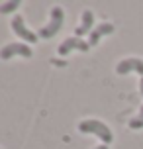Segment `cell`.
Listing matches in <instances>:
<instances>
[{
	"instance_id": "ba28073f",
	"label": "cell",
	"mask_w": 143,
	"mask_h": 149,
	"mask_svg": "<svg viewBox=\"0 0 143 149\" xmlns=\"http://www.w3.org/2000/svg\"><path fill=\"white\" fill-rule=\"evenodd\" d=\"M110 33H114V24H110V22L98 24L96 28L92 30V33L88 36V45H90V47L98 45V41H100L102 37H104V36H110Z\"/></svg>"
},
{
	"instance_id": "5b68a950",
	"label": "cell",
	"mask_w": 143,
	"mask_h": 149,
	"mask_svg": "<svg viewBox=\"0 0 143 149\" xmlns=\"http://www.w3.org/2000/svg\"><path fill=\"white\" fill-rule=\"evenodd\" d=\"M88 51L90 49V45H88V41H83L81 37H67V39H63L59 45V49H57V53H59L61 57H65V55H69L71 51Z\"/></svg>"
},
{
	"instance_id": "8fae6325",
	"label": "cell",
	"mask_w": 143,
	"mask_h": 149,
	"mask_svg": "<svg viewBox=\"0 0 143 149\" xmlns=\"http://www.w3.org/2000/svg\"><path fill=\"white\" fill-rule=\"evenodd\" d=\"M139 90H141V94H143V77H141V81H139Z\"/></svg>"
},
{
	"instance_id": "277c9868",
	"label": "cell",
	"mask_w": 143,
	"mask_h": 149,
	"mask_svg": "<svg viewBox=\"0 0 143 149\" xmlns=\"http://www.w3.org/2000/svg\"><path fill=\"white\" fill-rule=\"evenodd\" d=\"M12 31H14L16 36L20 37V39H24V41H28V43H37V33H33V31L24 24V18L22 16H14L12 18Z\"/></svg>"
},
{
	"instance_id": "7c38bea8",
	"label": "cell",
	"mask_w": 143,
	"mask_h": 149,
	"mask_svg": "<svg viewBox=\"0 0 143 149\" xmlns=\"http://www.w3.org/2000/svg\"><path fill=\"white\" fill-rule=\"evenodd\" d=\"M94 149H108V145H104V143H102V145H98V147H94Z\"/></svg>"
},
{
	"instance_id": "30bf717a",
	"label": "cell",
	"mask_w": 143,
	"mask_h": 149,
	"mask_svg": "<svg viewBox=\"0 0 143 149\" xmlns=\"http://www.w3.org/2000/svg\"><path fill=\"white\" fill-rule=\"evenodd\" d=\"M18 6H20V2H18V0H10V2H4V4H0V14H10V12L18 10Z\"/></svg>"
},
{
	"instance_id": "6da1fadb",
	"label": "cell",
	"mask_w": 143,
	"mask_h": 149,
	"mask_svg": "<svg viewBox=\"0 0 143 149\" xmlns=\"http://www.w3.org/2000/svg\"><path fill=\"white\" fill-rule=\"evenodd\" d=\"M78 132L81 134H88V135H96L98 139H102L104 145L112 143V139H114L110 127L106 126L104 122H100V120H83L78 124Z\"/></svg>"
},
{
	"instance_id": "8992f818",
	"label": "cell",
	"mask_w": 143,
	"mask_h": 149,
	"mask_svg": "<svg viewBox=\"0 0 143 149\" xmlns=\"http://www.w3.org/2000/svg\"><path fill=\"white\" fill-rule=\"evenodd\" d=\"M116 73L118 74H128V73H139L143 77V61L139 57H128V59L120 61L116 65Z\"/></svg>"
},
{
	"instance_id": "7a4b0ae2",
	"label": "cell",
	"mask_w": 143,
	"mask_h": 149,
	"mask_svg": "<svg viewBox=\"0 0 143 149\" xmlns=\"http://www.w3.org/2000/svg\"><path fill=\"white\" fill-rule=\"evenodd\" d=\"M63 20H65V12H63V8H59V6L51 8L49 24H47V26H43V28L37 31V37L51 39L53 36H57V33H59V30L63 28Z\"/></svg>"
},
{
	"instance_id": "3957f363",
	"label": "cell",
	"mask_w": 143,
	"mask_h": 149,
	"mask_svg": "<svg viewBox=\"0 0 143 149\" xmlns=\"http://www.w3.org/2000/svg\"><path fill=\"white\" fill-rule=\"evenodd\" d=\"M26 57V59H30L31 55V49H30V45H26V43H20V41H14V43H8L4 45L2 49H0V59H12V57Z\"/></svg>"
},
{
	"instance_id": "52a82bcc",
	"label": "cell",
	"mask_w": 143,
	"mask_h": 149,
	"mask_svg": "<svg viewBox=\"0 0 143 149\" xmlns=\"http://www.w3.org/2000/svg\"><path fill=\"white\" fill-rule=\"evenodd\" d=\"M92 30H94V14L92 10H84L83 12V18H81V24L76 26L75 30V37H83V36H90Z\"/></svg>"
},
{
	"instance_id": "9c48e42d",
	"label": "cell",
	"mask_w": 143,
	"mask_h": 149,
	"mask_svg": "<svg viewBox=\"0 0 143 149\" xmlns=\"http://www.w3.org/2000/svg\"><path fill=\"white\" fill-rule=\"evenodd\" d=\"M128 126H129V130H141L143 127V106H141V110H139V114H137L135 118H131L128 122Z\"/></svg>"
}]
</instances>
